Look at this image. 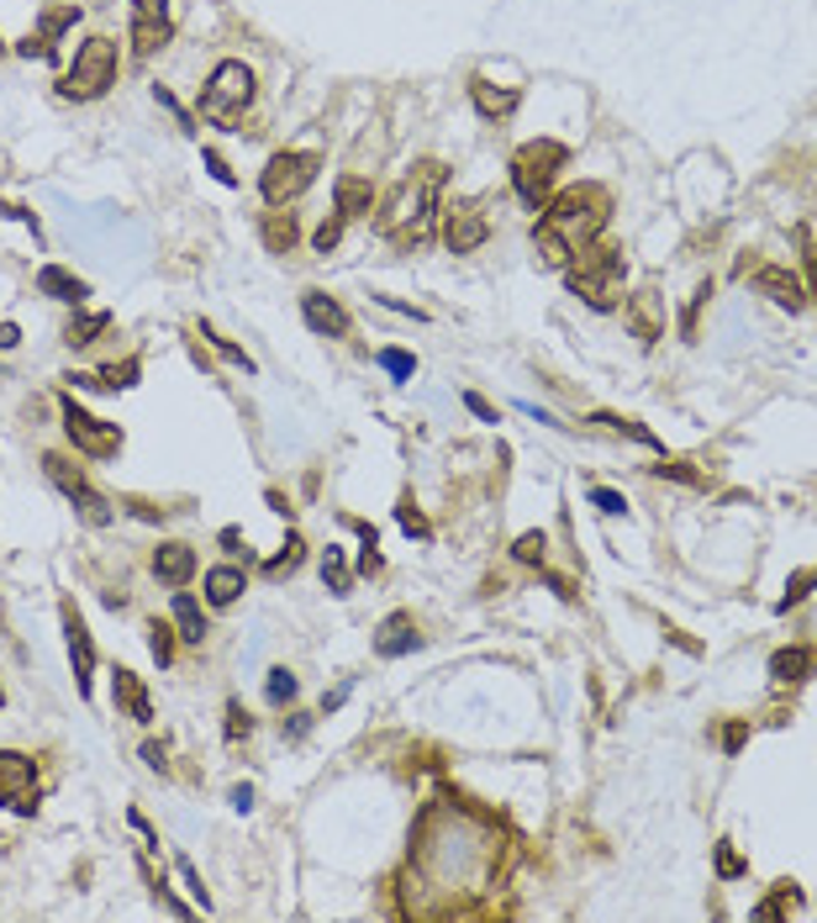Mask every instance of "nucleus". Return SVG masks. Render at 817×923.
<instances>
[{
  "mask_svg": "<svg viewBox=\"0 0 817 923\" xmlns=\"http://www.w3.org/2000/svg\"><path fill=\"white\" fill-rule=\"evenodd\" d=\"M607 222H612V190H607V185L580 180V185L554 190L549 206H543V217L533 222V248H539V264L564 269L580 248H591V243L607 233Z\"/></svg>",
  "mask_w": 817,
  "mask_h": 923,
  "instance_id": "nucleus-1",
  "label": "nucleus"
},
{
  "mask_svg": "<svg viewBox=\"0 0 817 923\" xmlns=\"http://www.w3.org/2000/svg\"><path fill=\"white\" fill-rule=\"evenodd\" d=\"M443 185H449V169L439 159H422L412 175H401L396 190L380 202L375 212V227L380 238H391L396 248H417V243L433 238L439 227V212H443Z\"/></svg>",
  "mask_w": 817,
  "mask_h": 923,
  "instance_id": "nucleus-2",
  "label": "nucleus"
},
{
  "mask_svg": "<svg viewBox=\"0 0 817 923\" xmlns=\"http://www.w3.org/2000/svg\"><path fill=\"white\" fill-rule=\"evenodd\" d=\"M622 275H628V259H622L618 243L597 238L591 248H580L575 259L564 264V281L591 312H618L622 306Z\"/></svg>",
  "mask_w": 817,
  "mask_h": 923,
  "instance_id": "nucleus-3",
  "label": "nucleus"
},
{
  "mask_svg": "<svg viewBox=\"0 0 817 923\" xmlns=\"http://www.w3.org/2000/svg\"><path fill=\"white\" fill-rule=\"evenodd\" d=\"M121 75V48L111 38H85L80 48H75V63L63 69L59 80V96L63 101H100L111 85H117Z\"/></svg>",
  "mask_w": 817,
  "mask_h": 923,
  "instance_id": "nucleus-4",
  "label": "nucleus"
},
{
  "mask_svg": "<svg viewBox=\"0 0 817 923\" xmlns=\"http://www.w3.org/2000/svg\"><path fill=\"white\" fill-rule=\"evenodd\" d=\"M570 164V148L554 138H533L522 143L518 154H512V190L522 196V206L528 212H543L549 206V196H554V180L559 169Z\"/></svg>",
  "mask_w": 817,
  "mask_h": 923,
  "instance_id": "nucleus-5",
  "label": "nucleus"
},
{
  "mask_svg": "<svg viewBox=\"0 0 817 923\" xmlns=\"http://www.w3.org/2000/svg\"><path fill=\"white\" fill-rule=\"evenodd\" d=\"M248 101H254V69L243 59H222L217 69H211V80L200 85V117L211 121V127L243 121Z\"/></svg>",
  "mask_w": 817,
  "mask_h": 923,
  "instance_id": "nucleus-6",
  "label": "nucleus"
},
{
  "mask_svg": "<svg viewBox=\"0 0 817 923\" xmlns=\"http://www.w3.org/2000/svg\"><path fill=\"white\" fill-rule=\"evenodd\" d=\"M322 175V154H306V148H285L275 159L264 164L259 175V196L269 206H291L296 196H306Z\"/></svg>",
  "mask_w": 817,
  "mask_h": 923,
  "instance_id": "nucleus-7",
  "label": "nucleus"
},
{
  "mask_svg": "<svg viewBox=\"0 0 817 923\" xmlns=\"http://www.w3.org/2000/svg\"><path fill=\"white\" fill-rule=\"evenodd\" d=\"M42 470H48V481H53L63 497L75 502V512H80L85 528H111V522H117V507L106 502L96 485H90L80 470H75V464L63 460V454H42Z\"/></svg>",
  "mask_w": 817,
  "mask_h": 923,
  "instance_id": "nucleus-8",
  "label": "nucleus"
},
{
  "mask_svg": "<svg viewBox=\"0 0 817 923\" xmlns=\"http://www.w3.org/2000/svg\"><path fill=\"white\" fill-rule=\"evenodd\" d=\"M59 412H63V433H69V443H75L80 454H90V460H117L121 454V428L117 422L85 412L75 396H59Z\"/></svg>",
  "mask_w": 817,
  "mask_h": 923,
  "instance_id": "nucleus-9",
  "label": "nucleus"
},
{
  "mask_svg": "<svg viewBox=\"0 0 817 923\" xmlns=\"http://www.w3.org/2000/svg\"><path fill=\"white\" fill-rule=\"evenodd\" d=\"M439 233L449 243V254H475L480 243L491 238V212L485 202H454L439 212Z\"/></svg>",
  "mask_w": 817,
  "mask_h": 923,
  "instance_id": "nucleus-10",
  "label": "nucleus"
},
{
  "mask_svg": "<svg viewBox=\"0 0 817 923\" xmlns=\"http://www.w3.org/2000/svg\"><path fill=\"white\" fill-rule=\"evenodd\" d=\"M0 807L38 813V765L21 749H0Z\"/></svg>",
  "mask_w": 817,
  "mask_h": 923,
  "instance_id": "nucleus-11",
  "label": "nucleus"
},
{
  "mask_svg": "<svg viewBox=\"0 0 817 923\" xmlns=\"http://www.w3.org/2000/svg\"><path fill=\"white\" fill-rule=\"evenodd\" d=\"M59 618H63V639H69V660H75V686H80V697H90V686H96V639H90L80 607L69 597L59 602Z\"/></svg>",
  "mask_w": 817,
  "mask_h": 923,
  "instance_id": "nucleus-12",
  "label": "nucleus"
},
{
  "mask_svg": "<svg viewBox=\"0 0 817 923\" xmlns=\"http://www.w3.org/2000/svg\"><path fill=\"white\" fill-rule=\"evenodd\" d=\"M622 322H628V333H633L638 343H659L665 338V296H659L654 285L622 296Z\"/></svg>",
  "mask_w": 817,
  "mask_h": 923,
  "instance_id": "nucleus-13",
  "label": "nucleus"
},
{
  "mask_svg": "<svg viewBox=\"0 0 817 923\" xmlns=\"http://www.w3.org/2000/svg\"><path fill=\"white\" fill-rule=\"evenodd\" d=\"M80 21V6H48L38 21V32L21 38V59H59V38Z\"/></svg>",
  "mask_w": 817,
  "mask_h": 923,
  "instance_id": "nucleus-14",
  "label": "nucleus"
},
{
  "mask_svg": "<svg viewBox=\"0 0 817 923\" xmlns=\"http://www.w3.org/2000/svg\"><path fill=\"white\" fill-rule=\"evenodd\" d=\"M301 317H306V327L312 333H322V338H348V312H343L338 296H327V291H301Z\"/></svg>",
  "mask_w": 817,
  "mask_h": 923,
  "instance_id": "nucleus-15",
  "label": "nucleus"
},
{
  "mask_svg": "<svg viewBox=\"0 0 817 923\" xmlns=\"http://www.w3.org/2000/svg\"><path fill=\"white\" fill-rule=\"evenodd\" d=\"M412 649H422V634H417V622H412V612H391L375 628V655L380 660H401Z\"/></svg>",
  "mask_w": 817,
  "mask_h": 923,
  "instance_id": "nucleus-16",
  "label": "nucleus"
},
{
  "mask_svg": "<svg viewBox=\"0 0 817 923\" xmlns=\"http://www.w3.org/2000/svg\"><path fill=\"white\" fill-rule=\"evenodd\" d=\"M111 697H117V707H121V713H127L132 723H142V728L154 723V697H148L142 676H132L127 665H117V670H111Z\"/></svg>",
  "mask_w": 817,
  "mask_h": 923,
  "instance_id": "nucleus-17",
  "label": "nucleus"
},
{
  "mask_svg": "<svg viewBox=\"0 0 817 923\" xmlns=\"http://www.w3.org/2000/svg\"><path fill=\"white\" fill-rule=\"evenodd\" d=\"M755 291H765L776 306H786V312H801L807 306V291H801V281L791 275V269H780V264H759L755 269Z\"/></svg>",
  "mask_w": 817,
  "mask_h": 923,
  "instance_id": "nucleus-18",
  "label": "nucleus"
},
{
  "mask_svg": "<svg viewBox=\"0 0 817 923\" xmlns=\"http://www.w3.org/2000/svg\"><path fill=\"white\" fill-rule=\"evenodd\" d=\"M333 212H338L343 222L370 217V212H375V185L364 180V175H338V180H333Z\"/></svg>",
  "mask_w": 817,
  "mask_h": 923,
  "instance_id": "nucleus-19",
  "label": "nucleus"
},
{
  "mask_svg": "<svg viewBox=\"0 0 817 923\" xmlns=\"http://www.w3.org/2000/svg\"><path fill=\"white\" fill-rule=\"evenodd\" d=\"M154 576H159L164 586L185 591L190 576H196V549H190V543H159V549H154Z\"/></svg>",
  "mask_w": 817,
  "mask_h": 923,
  "instance_id": "nucleus-20",
  "label": "nucleus"
},
{
  "mask_svg": "<svg viewBox=\"0 0 817 923\" xmlns=\"http://www.w3.org/2000/svg\"><path fill=\"white\" fill-rule=\"evenodd\" d=\"M38 296H48V302H63V306H80L85 296H90V285H85L80 275L59 269V264H42V269H38Z\"/></svg>",
  "mask_w": 817,
  "mask_h": 923,
  "instance_id": "nucleus-21",
  "label": "nucleus"
},
{
  "mask_svg": "<svg viewBox=\"0 0 817 923\" xmlns=\"http://www.w3.org/2000/svg\"><path fill=\"white\" fill-rule=\"evenodd\" d=\"M470 101H475V111L480 117H491V121H501V117H512V111H518V90H512V85H491V80H470Z\"/></svg>",
  "mask_w": 817,
  "mask_h": 923,
  "instance_id": "nucleus-22",
  "label": "nucleus"
},
{
  "mask_svg": "<svg viewBox=\"0 0 817 923\" xmlns=\"http://www.w3.org/2000/svg\"><path fill=\"white\" fill-rule=\"evenodd\" d=\"M813 670H817V649H807V644H791V649H776V655H770L776 686H797V681H807Z\"/></svg>",
  "mask_w": 817,
  "mask_h": 923,
  "instance_id": "nucleus-23",
  "label": "nucleus"
},
{
  "mask_svg": "<svg viewBox=\"0 0 817 923\" xmlns=\"http://www.w3.org/2000/svg\"><path fill=\"white\" fill-rule=\"evenodd\" d=\"M259 238H264V248L269 254H291L296 248V238H301V227H296V212H264L259 217Z\"/></svg>",
  "mask_w": 817,
  "mask_h": 923,
  "instance_id": "nucleus-24",
  "label": "nucleus"
},
{
  "mask_svg": "<svg viewBox=\"0 0 817 923\" xmlns=\"http://www.w3.org/2000/svg\"><path fill=\"white\" fill-rule=\"evenodd\" d=\"M248 591V576H243L238 564H217V570H206V602L211 607H233Z\"/></svg>",
  "mask_w": 817,
  "mask_h": 923,
  "instance_id": "nucleus-25",
  "label": "nucleus"
},
{
  "mask_svg": "<svg viewBox=\"0 0 817 923\" xmlns=\"http://www.w3.org/2000/svg\"><path fill=\"white\" fill-rule=\"evenodd\" d=\"M138 375H142L138 360H121V364L96 370V375H69V381L80 385V391H96V385H106V391H127V385H138Z\"/></svg>",
  "mask_w": 817,
  "mask_h": 923,
  "instance_id": "nucleus-26",
  "label": "nucleus"
},
{
  "mask_svg": "<svg viewBox=\"0 0 817 923\" xmlns=\"http://www.w3.org/2000/svg\"><path fill=\"white\" fill-rule=\"evenodd\" d=\"M169 612H175V634H180L185 644H200L211 634V628H206V612H200V602L190 591H175V607H169Z\"/></svg>",
  "mask_w": 817,
  "mask_h": 923,
  "instance_id": "nucleus-27",
  "label": "nucleus"
},
{
  "mask_svg": "<svg viewBox=\"0 0 817 923\" xmlns=\"http://www.w3.org/2000/svg\"><path fill=\"white\" fill-rule=\"evenodd\" d=\"M169 32H175L169 17H132V53H138V59H154L164 42H169Z\"/></svg>",
  "mask_w": 817,
  "mask_h": 923,
  "instance_id": "nucleus-28",
  "label": "nucleus"
},
{
  "mask_svg": "<svg viewBox=\"0 0 817 923\" xmlns=\"http://www.w3.org/2000/svg\"><path fill=\"white\" fill-rule=\"evenodd\" d=\"M106 327H111V312H80V317H69V327H63V343L69 348H90Z\"/></svg>",
  "mask_w": 817,
  "mask_h": 923,
  "instance_id": "nucleus-29",
  "label": "nucleus"
},
{
  "mask_svg": "<svg viewBox=\"0 0 817 923\" xmlns=\"http://www.w3.org/2000/svg\"><path fill=\"white\" fill-rule=\"evenodd\" d=\"M322 581H327V591H333V597H348L354 576H348V560H343V549H327V554H322Z\"/></svg>",
  "mask_w": 817,
  "mask_h": 923,
  "instance_id": "nucleus-30",
  "label": "nucleus"
},
{
  "mask_svg": "<svg viewBox=\"0 0 817 923\" xmlns=\"http://www.w3.org/2000/svg\"><path fill=\"white\" fill-rule=\"evenodd\" d=\"M301 554H306V543H301V533H291V539H285V549H279L275 560H264V576H269V581H279V576H296Z\"/></svg>",
  "mask_w": 817,
  "mask_h": 923,
  "instance_id": "nucleus-31",
  "label": "nucleus"
},
{
  "mask_svg": "<svg viewBox=\"0 0 817 923\" xmlns=\"http://www.w3.org/2000/svg\"><path fill=\"white\" fill-rule=\"evenodd\" d=\"M591 422H601V428H612V433H622V439H633V443H649V449H659V439L643 428V422H633V418H612V412H597Z\"/></svg>",
  "mask_w": 817,
  "mask_h": 923,
  "instance_id": "nucleus-32",
  "label": "nucleus"
},
{
  "mask_svg": "<svg viewBox=\"0 0 817 923\" xmlns=\"http://www.w3.org/2000/svg\"><path fill=\"white\" fill-rule=\"evenodd\" d=\"M264 697H269V703H275V707L296 703V676H291V670H285V665H275V670H269V676H264Z\"/></svg>",
  "mask_w": 817,
  "mask_h": 923,
  "instance_id": "nucleus-33",
  "label": "nucleus"
},
{
  "mask_svg": "<svg viewBox=\"0 0 817 923\" xmlns=\"http://www.w3.org/2000/svg\"><path fill=\"white\" fill-rule=\"evenodd\" d=\"M797 903H801L797 882H776V897H765V903L755 907V919H780L786 907H797Z\"/></svg>",
  "mask_w": 817,
  "mask_h": 923,
  "instance_id": "nucleus-34",
  "label": "nucleus"
},
{
  "mask_svg": "<svg viewBox=\"0 0 817 923\" xmlns=\"http://www.w3.org/2000/svg\"><path fill=\"white\" fill-rule=\"evenodd\" d=\"M200 338L211 343V348H217L222 360H233V364H238V370H248V375H254V360H248V354H243L238 343H227V338H222V333H217V327H211V322H200Z\"/></svg>",
  "mask_w": 817,
  "mask_h": 923,
  "instance_id": "nucleus-35",
  "label": "nucleus"
},
{
  "mask_svg": "<svg viewBox=\"0 0 817 923\" xmlns=\"http://www.w3.org/2000/svg\"><path fill=\"white\" fill-rule=\"evenodd\" d=\"M813 591H817V564H813V570H801V576H791V581H786V597L776 602V612H791V607H797L801 597H813Z\"/></svg>",
  "mask_w": 817,
  "mask_h": 923,
  "instance_id": "nucleus-36",
  "label": "nucleus"
},
{
  "mask_svg": "<svg viewBox=\"0 0 817 923\" xmlns=\"http://www.w3.org/2000/svg\"><path fill=\"white\" fill-rule=\"evenodd\" d=\"M148 634H154V639H148V649H154V660L159 665H169L175 660V639H180V634H175V628H169V622H148Z\"/></svg>",
  "mask_w": 817,
  "mask_h": 923,
  "instance_id": "nucleus-37",
  "label": "nucleus"
},
{
  "mask_svg": "<svg viewBox=\"0 0 817 923\" xmlns=\"http://www.w3.org/2000/svg\"><path fill=\"white\" fill-rule=\"evenodd\" d=\"M654 475H659V481H680V485H707V475H701V470H691L686 460H659Z\"/></svg>",
  "mask_w": 817,
  "mask_h": 923,
  "instance_id": "nucleus-38",
  "label": "nucleus"
},
{
  "mask_svg": "<svg viewBox=\"0 0 817 923\" xmlns=\"http://www.w3.org/2000/svg\"><path fill=\"white\" fill-rule=\"evenodd\" d=\"M396 522H401V528H406V533H417V539H433V522L422 518V512H417V502H412V497H401V507H396Z\"/></svg>",
  "mask_w": 817,
  "mask_h": 923,
  "instance_id": "nucleus-39",
  "label": "nucleus"
},
{
  "mask_svg": "<svg viewBox=\"0 0 817 923\" xmlns=\"http://www.w3.org/2000/svg\"><path fill=\"white\" fill-rule=\"evenodd\" d=\"M222 728H227V744H243L248 734H254V718H248V707H243V703H227V723H222Z\"/></svg>",
  "mask_w": 817,
  "mask_h": 923,
  "instance_id": "nucleus-40",
  "label": "nucleus"
},
{
  "mask_svg": "<svg viewBox=\"0 0 817 923\" xmlns=\"http://www.w3.org/2000/svg\"><path fill=\"white\" fill-rule=\"evenodd\" d=\"M718 876H722V882H738V876H749V861H744V855H738L728 839L718 844Z\"/></svg>",
  "mask_w": 817,
  "mask_h": 923,
  "instance_id": "nucleus-41",
  "label": "nucleus"
},
{
  "mask_svg": "<svg viewBox=\"0 0 817 923\" xmlns=\"http://www.w3.org/2000/svg\"><path fill=\"white\" fill-rule=\"evenodd\" d=\"M380 364H385L396 381H412V375H417V360H412L406 348H380Z\"/></svg>",
  "mask_w": 817,
  "mask_h": 923,
  "instance_id": "nucleus-42",
  "label": "nucleus"
},
{
  "mask_svg": "<svg viewBox=\"0 0 817 923\" xmlns=\"http://www.w3.org/2000/svg\"><path fill=\"white\" fill-rule=\"evenodd\" d=\"M343 227H348V222H343L338 212H333V217L322 222V227H317V238H312V243H317V254H333V248H338V243H343Z\"/></svg>",
  "mask_w": 817,
  "mask_h": 923,
  "instance_id": "nucleus-43",
  "label": "nucleus"
},
{
  "mask_svg": "<svg viewBox=\"0 0 817 923\" xmlns=\"http://www.w3.org/2000/svg\"><path fill=\"white\" fill-rule=\"evenodd\" d=\"M543 549H549V539H543V533H522V539L512 543V554H518L522 564H543Z\"/></svg>",
  "mask_w": 817,
  "mask_h": 923,
  "instance_id": "nucleus-44",
  "label": "nucleus"
},
{
  "mask_svg": "<svg viewBox=\"0 0 817 923\" xmlns=\"http://www.w3.org/2000/svg\"><path fill=\"white\" fill-rule=\"evenodd\" d=\"M707 296H712V281L691 291V306H686V317H680V333H686V338L697 333V317H701V306H707Z\"/></svg>",
  "mask_w": 817,
  "mask_h": 923,
  "instance_id": "nucleus-45",
  "label": "nucleus"
},
{
  "mask_svg": "<svg viewBox=\"0 0 817 923\" xmlns=\"http://www.w3.org/2000/svg\"><path fill=\"white\" fill-rule=\"evenodd\" d=\"M744 739H749V718L722 723V749H728V755H738V749H744Z\"/></svg>",
  "mask_w": 817,
  "mask_h": 923,
  "instance_id": "nucleus-46",
  "label": "nucleus"
},
{
  "mask_svg": "<svg viewBox=\"0 0 817 923\" xmlns=\"http://www.w3.org/2000/svg\"><path fill=\"white\" fill-rule=\"evenodd\" d=\"M797 243H801V264H807V281H813V302H817V243L807 238V227H797Z\"/></svg>",
  "mask_w": 817,
  "mask_h": 923,
  "instance_id": "nucleus-47",
  "label": "nucleus"
},
{
  "mask_svg": "<svg viewBox=\"0 0 817 923\" xmlns=\"http://www.w3.org/2000/svg\"><path fill=\"white\" fill-rule=\"evenodd\" d=\"M175 865H180V876H185V886H190V897H196V907H211V897H206V886H200V876H196V865L185 861V855H180Z\"/></svg>",
  "mask_w": 817,
  "mask_h": 923,
  "instance_id": "nucleus-48",
  "label": "nucleus"
},
{
  "mask_svg": "<svg viewBox=\"0 0 817 923\" xmlns=\"http://www.w3.org/2000/svg\"><path fill=\"white\" fill-rule=\"evenodd\" d=\"M591 502H597L607 518H622V512H628V502H622L618 491H607V485H597V491H591Z\"/></svg>",
  "mask_w": 817,
  "mask_h": 923,
  "instance_id": "nucleus-49",
  "label": "nucleus"
},
{
  "mask_svg": "<svg viewBox=\"0 0 817 923\" xmlns=\"http://www.w3.org/2000/svg\"><path fill=\"white\" fill-rule=\"evenodd\" d=\"M464 406H470V412H475L480 422H501V412L491 402H485V396H480V391H464Z\"/></svg>",
  "mask_w": 817,
  "mask_h": 923,
  "instance_id": "nucleus-50",
  "label": "nucleus"
},
{
  "mask_svg": "<svg viewBox=\"0 0 817 923\" xmlns=\"http://www.w3.org/2000/svg\"><path fill=\"white\" fill-rule=\"evenodd\" d=\"M206 169H211V180H222V185H238V175L227 169V159H222V154H211V148H206Z\"/></svg>",
  "mask_w": 817,
  "mask_h": 923,
  "instance_id": "nucleus-51",
  "label": "nucleus"
},
{
  "mask_svg": "<svg viewBox=\"0 0 817 923\" xmlns=\"http://www.w3.org/2000/svg\"><path fill=\"white\" fill-rule=\"evenodd\" d=\"M132 17H169L164 0H132Z\"/></svg>",
  "mask_w": 817,
  "mask_h": 923,
  "instance_id": "nucleus-52",
  "label": "nucleus"
},
{
  "mask_svg": "<svg viewBox=\"0 0 817 923\" xmlns=\"http://www.w3.org/2000/svg\"><path fill=\"white\" fill-rule=\"evenodd\" d=\"M306 728H312V718H306V713H296V718H291V728H285V739H306Z\"/></svg>",
  "mask_w": 817,
  "mask_h": 923,
  "instance_id": "nucleus-53",
  "label": "nucleus"
},
{
  "mask_svg": "<svg viewBox=\"0 0 817 923\" xmlns=\"http://www.w3.org/2000/svg\"><path fill=\"white\" fill-rule=\"evenodd\" d=\"M17 338H21L17 322H0V348H17Z\"/></svg>",
  "mask_w": 817,
  "mask_h": 923,
  "instance_id": "nucleus-54",
  "label": "nucleus"
},
{
  "mask_svg": "<svg viewBox=\"0 0 817 923\" xmlns=\"http://www.w3.org/2000/svg\"><path fill=\"white\" fill-rule=\"evenodd\" d=\"M222 549H233V554H243V533H238V528H222Z\"/></svg>",
  "mask_w": 817,
  "mask_h": 923,
  "instance_id": "nucleus-55",
  "label": "nucleus"
},
{
  "mask_svg": "<svg viewBox=\"0 0 817 923\" xmlns=\"http://www.w3.org/2000/svg\"><path fill=\"white\" fill-rule=\"evenodd\" d=\"M233 807H238V813H248V807H254V792H248V786H238V792H233Z\"/></svg>",
  "mask_w": 817,
  "mask_h": 923,
  "instance_id": "nucleus-56",
  "label": "nucleus"
},
{
  "mask_svg": "<svg viewBox=\"0 0 817 923\" xmlns=\"http://www.w3.org/2000/svg\"><path fill=\"white\" fill-rule=\"evenodd\" d=\"M142 760H148V765H164V744H142Z\"/></svg>",
  "mask_w": 817,
  "mask_h": 923,
  "instance_id": "nucleus-57",
  "label": "nucleus"
}]
</instances>
